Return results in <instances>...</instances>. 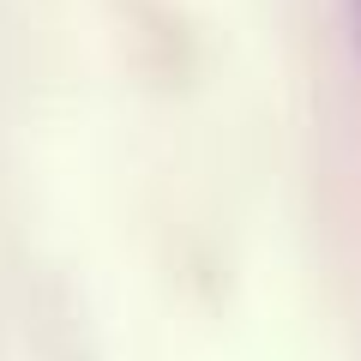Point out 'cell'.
Returning <instances> with one entry per match:
<instances>
[{
	"instance_id": "1",
	"label": "cell",
	"mask_w": 361,
	"mask_h": 361,
	"mask_svg": "<svg viewBox=\"0 0 361 361\" xmlns=\"http://www.w3.org/2000/svg\"><path fill=\"white\" fill-rule=\"evenodd\" d=\"M355 37H361V0H355Z\"/></svg>"
}]
</instances>
